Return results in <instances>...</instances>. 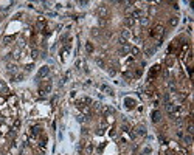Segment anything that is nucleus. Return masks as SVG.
Masks as SVG:
<instances>
[{"mask_svg": "<svg viewBox=\"0 0 194 155\" xmlns=\"http://www.w3.org/2000/svg\"><path fill=\"white\" fill-rule=\"evenodd\" d=\"M149 34H151V37L159 39V42H162V37H163V34H165V30H163L162 25H157V27H154V28L151 30Z\"/></svg>", "mask_w": 194, "mask_h": 155, "instance_id": "f257e3e1", "label": "nucleus"}, {"mask_svg": "<svg viewBox=\"0 0 194 155\" xmlns=\"http://www.w3.org/2000/svg\"><path fill=\"white\" fill-rule=\"evenodd\" d=\"M50 92H51V81H47L41 88H39V95L41 96H47Z\"/></svg>", "mask_w": 194, "mask_h": 155, "instance_id": "f03ea898", "label": "nucleus"}, {"mask_svg": "<svg viewBox=\"0 0 194 155\" xmlns=\"http://www.w3.org/2000/svg\"><path fill=\"white\" fill-rule=\"evenodd\" d=\"M48 73H50V68H48L47 65H44V67H42L41 70L37 71V79H41V77H45V76H47Z\"/></svg>", "mask_w": 194, "mask_h": 155, "instance_id": "7ed1b4c3", "label": "nucleus"}, {"mask_svg": "<svg viewBox=\"0 0 194 155\" xmlns=\"http://www.w3.org/2000/svg\"><path fill=\"white\" fill-rule=\"evenodd\" d=\"M134 23H135V20H134V19H132L130 16H126V17H124V28H127V30H129V28H132V27H134Z\"/></svg>", "mask_w": 194, "mask_h": 155, "instance_id": "20e7f679", "label": "nucleus"}, {"mask_svg": "<svg viewBox=\"0 0 194 155\" xmlns=\"http://www.w3.org/2000/svg\"><path fill=\"white\" fill-rule=\"evenodd\" d=\"M151 118H152V123H159V121L162 120V113H160L159 110H154V112L151 113Z\"/></svg>", "mask_w": 194, "mask_h": 155, "instance_id": "39448f33", "label": "nucleus"}, {"mask_svg": "<svg viewBox=\"0 0 194 155\" xmlns=\"http://www.w3.org/2000/svg\"><path fill=\"white\" fill-rule=\"evenodd\" d=\"M124 106H126V109H134L135 107V101L132 98H126L124 99Z\"/></svg>", "mask_w": 194, "mask_h": 155, "instance_id": "423d86ee", "label": "nucleus"}, {"mask_svg": "<svg viewBox=\"0 0 194 155\" xmlns=\"http://www.w3.org/2000/svg\"><path fill=\"white\" fill-rule=\"evenodd\" d=\"M120 37H123V39H126V41H127V39L130 37V31H129L127 28H124V30L121 31V34H120Z\"/></svg>", "mask_w": 194, "mask_h": 155, "instance_id": "0eeeda50", "label": "nucleus"}, {"mask_svg": "<svg viewBox=\"0 0 194 155\" xmlns=\"http://www.w3.org/2000/svg\"><path fill=\"white\" fill-rule=\"evenodd\" d=\"M106 14H107V8H106V6H100V8H98V16H100V17H104Z\"/></svg>", "mask_w": 194, "mask_h": 155, "instance_id": "6e6552de", "label": "nucleus"}, {"mask_svg": "<svg viewBox=\"0 0 194 155\" xmlns=\"http://www.w3.org/2000/svg\"><path fill=\"white\" fill-rule=\"evenodd\" d=\"M129 51H130V45H129V44H126V45H123V47H121L120 54H126V53H129Z\"/></svg>", "mask_w": 194, "mask_h": 155, "instance_id": "1a4fd4ad", "label": "nucleus"}, {"mask_svg": "<svg viewBox=\"0 0 194 155\" xmlns=\"http://www.w3.org/2000/svg\"><path fill=\"white\" fill-rule=\"evenodd\" d=\"M135 130H137V135H146V127L144 126H138Z\"/></svg>", "mask_w": 194, "mask_h": 155, "instance_id": "9d476101", "label": "nucleus"}, {"mask_svg": "<svg viewBox=\"0 0 194 155\" xmlns=\"http://www.w3.org/2000/svg\"><path fill=\"white\" fill-rule=\"evenodd\" d=\"M183 141H185V144H191L192 143V137H191V135H183Z\"/></svg>", "mask_w": 194, "mask_h": 155, "instance_id": "9b49d317", "label": "nucleus"}, {"mask_svg": "<svg viewBox=\"0 0 194 155\" xmlns=\"http://www.w3.org/2000/svg\"><path fill=\"white\" fill-rule=\"evenodd\" d=\"M8 92V87H6V84L3 82V81H0V93H6Z\"/></svg>", "mask_w": 194, "mask_h": 155, "instance_id": "f8f14e48", "label": "nucleus"}, {"mask_svg": "<svg viewBox=\"0 0 194 155\" xmlns=\"http://www.w3.org/2000/svg\"><path fill=\"white\" fill-rule=\"evenodd\" d=\"M31 132H33V135H34V137H37V135L41 133V127H39V126H34V127L31 129Z\"/></svg>", "mask_w": 194, "mask_h": 155, "instance_id": "ddd939ff", "label": "nucleus"}, {"mask_svg": "<svg viewBox=\"0 0 194 155\" xmlns=\"http://www.w3.org/2000/svg\"><path fill=\"white\" fill-rule=\"evenodd\" d=\"M101 90H103V92H106L107 95H113L112 88H110V87H107V85H101Z\"/></svg>", "mask_w": 194, "mask_h": 155, "instance_id": "4468645a", "label": "nucleus"}, {"mask_svg": "<svg viewBox=\"0 0 194 155\" xmlns=\"http://www.w3.org/2000/svg\"><path fill=\"white\" fill-rule=\"evenodd\" d=\"M179 23V17H171V20H169V25L171 27H176Z\"/></svg>", "mask_w": 194, "mask_h": 155, "instance_id": "2eb2a0df", "label": "nucleus"}, {"mask_svg": "<svg viewBox=\"0 0 194 155\" xmlns=\"http://www.w3.org/2000/svg\"><path fill=\"white\" fill-rule=\"evenodd\" d=\"M149 23V17H141L140 19V25L141 27H144V25H148Z\"/></svg>", "mask_w": 194, "mask_h": 155, "instance_id": "dca6fc26", "label": "nucleus"}, {"mask_svg": "<svg viewBox=\"0 0 194 155\" xmlns=\"http://www.w3.org/2000/svg\"><path fill=\"white\" fill-rule=\"evenodd\" d=\"M86 50H87V53H92V51H93V45H92V42H87V44H86Z\"/></svg>", "mask_w": 194, "mask_h": 155, "instance_id": "f3484780", "label": "nucleus"}, {"mask_svg": "<svg viewBox=\"0 0 194 155\" xmlns=\"http://www.w3.org/2000/svg\"><path fill=\"white\" fill-rule=\"evenodd\" d=\"M22 155H33V152H31L30 147H25V149L22 150Z\"/></svg>", "mask_w": 194, "mask_h": 155, "instance_id": "a211bd4d", "label": "nucleus"}, {"mask_svg": "<svg viewBox=\"0 0 194 155\" xmlns=\"http://www.w3.org/2000/svg\"><path fill=\"white\" fill-rule=\"evenodd\" d=\"M31 57H33V59H37V57H39V51L37 50H33L31 51Z\"/></svg>", "mask_w": 194, "mask_h": 155, "instance_id": "6ab92c4d", "label": "nucleus"}, {"mask_svg": "<svg viewBox=\"0 0 194 155\" xmlns=\"http://www.w3.org/2000/svg\"><path fill=\"white\" fill-rule=\"evenodd\" d=\"M192 132H194V127H192V123H189L188 124V135H192Z\"/></svg>", "mask_w": 194, "mask_h": 155, "instance_id": "aec40b11", "label": "nucleus"}, {"mask_svg": "<svg viewBox=\"0 0 194 155\" xmlns=\"http://www.w3.org/2000/svg\"><path fill=\"white\" fill-rule=\"evenodd\" d=\"M118 44L123 47V45H126V44H127V41H126V39H123V37H118Z\"/></svg>", "mask_w": 194, "mask_h": 155, "instance_id": "412c9836", "label": "nucleus"}, {"mask_svg": "<svg viewBox=\"0 0 194 155\" xmlns=\"http://www.w3.org/2000/svg\"><path fill=\"white\" fill-rule=\"evenodd\" d=\"M92 150H93V146H92V144H89V146L86 147V153L89 155V153H92Z\"/></svg>", "mask_w": 194, "mask_h": 155, "instance_id": "4be33fe9", "label": "nucleus"}, {"mask_svg": "<svg viewBox=\"0 0 194 155\" xmlns=\"http://www.w3.org/2000/svg\"><path fill=\"white\" fill-rule=\"evenodd\" d=\"M154 51H155V48H148V50H146V56H151V54H154Z\"/></svg>", "mask_w": 194, "mask_h": 155, "instance_id": "5701e85b", "label": "nucleus"}, {"mask_svg": "<svg viewBox=\"0 0 194 155\" xmlns=\"http://www.w3.org/2000/svg\"><path fill=\"white\" fill-rule=\"evenodd\" d=\"M96 64H98L100 67H103V68H104V62H103V59H101V57H98V59H96Z\"/></svg>", "mask_w": 194, "mask_h": 155, "instance_id": "b1692460", "label": "nucleus"}, {"mask_svg": "<svg viewBox=\"0 0 194 155\" xmlns=\"http://www.w3.org/2000/svg\"><path fill=\"white\" fill-rule=\"evenodd\" d=\"M8 70H9V73H14V71L17 70V67H16V65H9V67H8Z\"/></svg>", "mask_w": 194, "mask_h": 155, "instance_id": "393cba45", "label": "nucleus"}, {"mask_svg": "<svg viewBox=\"0 0 194 155\" xmlns=\"http://www.w3.org/2000/svg\"><path fill=\"white\" fill-rule=\"evenodd\" d=\"M130 51H132V54H138V53H140V50H138L137 47H134V48H130Z\"/></svg>", "mask_w": 194, "mask_h": 155, "instance_id": "a878e982", "label": "nucleus"}, {"mask_svg": "<svg viewBox=\"0 0 194 155\" xmlns=\"http://www.w3.org/2000/svg\"><path fill=\"white\" fill-rule=\"evenodd\" d=\"M78 121H79V123H84V121H86V116H79V118H78Z\"/></svg>", "mask_w": 194, "mask_h": 155, "instance_id": "bb28decb", "label": "nucleus"}, {"mask_svg": "<svg viewBox=\"0 0 194 155\" xmlns=\"http://www.w3.org/2000/svg\"><path fill=\"white\" fill-rule=\"evenodd\" d=\"M177 137H179V138H183V132H180V130H177Z\"/></svg>", "mask_w": 194, "mask_h": 155, "instance_id": "cd10ccee", "label": "nucleus"}, {"mask_svg": "<svg viewBox=\"0 0 194 155\" xmlns=\"http://www.w3.org/2000/svg\"><path fill=\"white\" fill-rule=\"evenodd\" d=\"M109 73H110V76H113V74H115V70H113V68H110V70H109Z\"/></svg>", "mask_w": 194, "mask_h": 155, "instance_id": "c85d7f7f", "label": "nucleus"}, {"mask_svg": "<svg viewBox=\"0 0 194 155\" xmlns=\"http://www.w3.org/2000/svg\"><path fill=\"white\" fill-rule=\"evenodd\" d=\"M36 155H44V152H37V153H36Z\"/></svg>", "mask_w": 194, "mask_h": 155, "instance_id": "c756f323", "label": "nucleus"}]
</instances>
